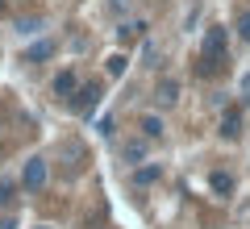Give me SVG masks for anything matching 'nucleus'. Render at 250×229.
<instances>
[{"instance_id": "3", "label": "nucleus", "mask_w": 250, "mask_h": 229, "mask_svg": "<svg viewBox=\"0 0 250 229\" xmlns=\"http://www.w3.org/2000/svg\"><path fill=\"white\" fill-rule=\"evenodd\" d=\"M96 104H100V83H83V88H75V96H71V108H75L80 117H88Z\"/></svg>"}, {"instance_id": "16", "label": "nucleus", "mask_w": 250, "mask_h": 229, "mask_svg": "<svg viewBox=\"0 0 250 229\" xmlns=\"http://www.w3.org/2000/svg\"><path fill=\"white\" fill-rule=\"evenodd\" d=\"M0 229H17V217H0Z\"/></svg>"}, {"instance_id": "10", "label": "nucleus", "mask_w": 250, "mask_h": 229, "mask_svg": "<svg viewBox=\"0 0 250 229\" xmlns=\"http://www.w3.org/2000/svg\"><path fill=\"white\" fill-rule=\"evenodd\" d=\"M159 175H163V167H154V163H150V167H138V171H134V184L146 187V184H154Z\"/></svg>"}, {"instance_id": "9", "label": "nucleus", "mask_w": 250, "mask_h": 229, "mask_svg": "<svg viewBox=\"0 0 250 229\" xmlns=\"http://www.w3.org/2000/svg\"><path fill=\"white\" fill-rule=\"evenodd\" d=\"M50 54H54V42H38V46L25 50V62H42V59H50Z\"/></svg>"}, {"instance_id": "7", "label": "nucleus", "mask_w": 250, "mask_h": 229, "mask_svg": "<svg viewBox=\"0 0 250 229\" xmlns=\"http://www.w3.org/2000/svg\"><path fill=\"white\" fill-rule=\"evenodd\" d=\"M208 187H213L217 196H233V175L229 171H213V175H208Z\"/></svg>"}, {"instance_id": "4", "label": "nucleus", "mask_w": 250, "mask_h": 229, "mask_svg": "<svg viewBox=\"0 0 250 229\" xmlns=\"http://www.w3.org/2000/svg\"><path fill=\"white\" fill-rule=\"evenodd\" d=\"M221 138L225 142H238L242 138V113H238V108H229V113L221 117Z\"/></svg>"}, {"instance_id": "15", "label": "nucleus", "mask_w": 250, "mask_h": 229, "mask_svg": "<svg viewBox=\"0 0 250 229\" xmlns=\"http://www.w3.org/2000/svg\"><path fill=\"white\" fill-rule=\"evenodd\" d=\"M238 34H242V42H250V13H242V21H238Z\"/></svg>"}, {"instance_id": "12", "label": "nucleus", "mask_w": 250, "mask_h": 229, "mask_svg": "<svg viewBox=\"0 0 250 229\" xmlns=\"http://www.w3.org/2000/svg\"><path fill=\"white\" fill-rule=\"evenodd\" d=\"M13 200H17V184L13 179H0V208H13Z\"/></svg>"}, {"instance_id": "18", "label": "nucleus", "mask_w": 250, "mask_h": 229, "mask_svg": "<svg viewBox=\"0 0 250 229\" xmlns=\"http://www.w3.org/2000/svg\"><path fill=\"white\" fill-rule=\"evenodd\" d=\"M38 229H50V225H38Z\"/></svg>"}, {"instance_id": "5", "label": "nucleus", "mask_w": 250, "mask_h": 229, "mask_svg": "<svg viewBox=\"0 0 250 229\" xmlns=\"http://www.w3.org/2000/svg\"><path fill=\"white\" fill-rule=\"evenodd\" d=\"M154 100H159V108H171L179 100V83L175 80H159V88H154Z\"/></svg>"}, {"instance_id": "17", "label": "nucleus", "mask_w": 250, "mask_h": 229, "mask_svg": "<svg viewBox=\"0 0 250 229\" xmlns=\"http://www.w3.org/2000/svg\"><path fill=\"white\" fill-rule=\"evenodd\" d=\"M0 17H4V0H0Z\"/></svg>"}, {"instance_id": "11", "label": "nucleus", "mask_w": 250, "mask_h": 229, "mask_svg": "<svg viewBox=\"0 0 250 229\" xmlns=\"http://www.w3.org/2000/svg\"><path fill=\"white\" fill-rule=\"evenodd\" d=\"M142 21H125V25L121 29H117V38H121V42H138V38H142Z\"/></svg>"}, {"instance_id": "6", "label": "nucleus", "mask_w": 250, "mask_h": 229, "mask_svg": "<svg viewBox=\"0 0 250 229\" xmlns=\"http://www.w3.org/2000/svg\"><path fill=\"white\" fill-rule=\"evenodd\" d=\"M75 88H80V75L75 71H59L54 75V96H75Z\"/></svg>"}, {"instance_id": "8", "label": "nucleus", "mask_w": 250, "mask_h": 229, "mask_svg": "<svg viewBox=\"0 0 250 229\" xmlns=\"http://www.w3.org/2000/svg\"><path fill=\"white\" fill-rule=\"evenodd\" d=\"M142 138H150V142H159L163 138V117H142Z\"/></svg>"}, {"instance_id": "13", "label": "nucleus", "mask_w": 250, "mask_h": 229, "mask_svg": "<svg viewBox=\"0 0 250 229\" xmlns=\"http://www.w3.org/2000/svg\"><path fill=\"white\" fill-rule=\"evenodd\" d=\"M108 75H125V54H113V59H108Z\"/></svg>"}, {"instance_id": "14", "label": "nucleus", "mask_w": 250, "mask_h": 229, "mask_svg": "<svg viewBox=\"0 0 250 229\" xmlns=\"http://www.w3.org/2000/svg\"><path fill=\"white\" fill-rule=\"evenodd\" d=\"M142 154H146V146H142V142H129V146H125V159H129V163H138Z\"/></svg>"}, {"instance_id": "2", "label": "nucleus", "mask_w": 250, "mask_h": 229, "mask_svg": "<svg viewBox=\"0 0 250 229\" xmlns=\"http://www.w3.org/2000/svg\"><path fill=\"white\" fill-rule=\"evenodd\" d=\"M46 175H50V171H46V159H29L25 163V171H21V187H29V192H42L46 187Z\"/></svg>"}, {"instance_id": "1", "label": "nucleus", "mask_w": 250, "mask_h": 229, "mask_svg": "<svg viewBox=\"0 0 250 229\" xmlns=\"http://www.w3.org/2000/svg\"><path fill=\"white\" fill-rule=\"evenodd\" d=\"M221 59H225V29L213 25L205 34V67H200V71H205V75H208V71H217V67H221Z\"/></svg>"}]
</instances>
